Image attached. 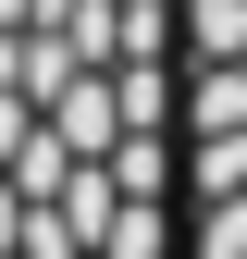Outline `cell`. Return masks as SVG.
Here are the masks:
<instances>
[{
	"label": "cell",
	"mask_w": 247,
	"mask_h": 259,
	"mask_svg": "<svg viewBox=\"0 0 247 259\" xmlns=\"http://www.w3.org/2000/svg\"><path fill=\"white\" fill-rule=\"evenodd\" d=\"M0 259H185V0H0Z\"/></svg>",
	"instance_id": "6da1fadb"
},
{
	"label": "cell",
	"mask_w": 247,
	"mask_h": 259,
	"mask_svg": "<svg viewBox=\"0 0 247 259\" xmlns=\"http://www.w3.org/2000/svg\"><path fill=\"white\" fill-rule=\"evenodd\" d=\"M185 259H247V0H185Z\"/></svg>",
	"instance_id": "7a4b0ae2"
}]
</instances>
